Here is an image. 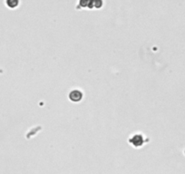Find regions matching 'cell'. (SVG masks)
<instances>
[{"instance_id": "cell-1", "label": "cell", "mask_w": 185, "mask_h": 174, "mask_svg": "<svg viewBox=\"0 0 185 174\" xmlns=\"http://www.w3.org/2000/svg\"><path fill=\"white\" fill-rule=\"evenodd\" d=\"M129 142L134 147H141L143 144V142H144V141H143V136L142 134H134L133 137L130 138Z\"/></svg>"}, {"instance_id": "cell-2", "label": "cell", "mask_w": 185, "mask_h": 174, "mask_svg": "<svg viewBox=\"0 0 185 174\" xmlns=\"http://www.w3.org/2000/svg\"><path fill=\"white\" fill-rule=\"evenodd\" d=\"M69 98L72 102L78 103L82 100V98H83V93H82V92L79 90H73L69 93Z\"/></svg>"}, {"instance_id": "cell-3", "label": "cell", "mask_w": 185, "mask_h": 174, "mask_svg": "<svg viewBox=\"0 0 185 174\" xmlns=\"http://www.w3.org/2000/svg\"><path fill=\"white\" fill-rule=\"evenodd\" d=\"M19 4V0H7V5L10 8H15Z\"/></svg>"}, {"instance_id": "cell-4", "label": "cell", "mask_w": 185, "mask_h": 174, "mask_svg": "<svg viewBox=\"0 0 185 174\" xmlns=\"http://www.w3.org/2000/svg\"><path fill=\"white\" fill-rule=\"evenodd\" d=\"M102 5V0H94L93 6L96 8H100Z\"/></svg>"}]
</instances>
